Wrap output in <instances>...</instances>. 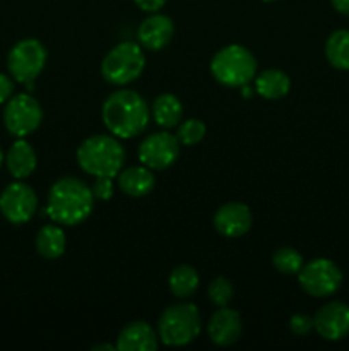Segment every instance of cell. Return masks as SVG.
Segmentation results:
<instances>
[{
    "label": "cell",
    "instance_id": "cell-1",
    "mask_svg": "<svg viewBox=\"0 0 349 351\" xmlns=\"http://www.w3.org/2000/svg\"><path fill=\"white\" fill-rule=\"evenodd\" d=\"M91 187L75 177H64L51 185L48 192L47 215L60 226L84 223L94 208Z\"/></svg>",
    "mask_w": 349,
    "mask_h": 351
},
{
    "label": "cell",
    "instance_id": "cell-2",
    "mask_svg": "<svg viewBox=\"0 0 349 351\" xmlns=\"http://www.w3.org/2000/svg\"><path fill=\"white\" fill-rule=\"evenodd\" d=\"M101 119L113 136L118 139H132L146 130L149 123V108L139 93L120 89L105 99Z\"/></svg>",
    "mask_w": 349,
    "mask_h": 351
},
{
    "label": "cell",
    "instance_id": "cell-3",
    "mask_svg": "<svg viewBox=\"0 0 349 351\" xmlns=\"http://www.w3.org/2000/svg\"><path fill=\"white\" fill-rule=\"evenodd\" d=\"M77 165L94 178H116L125 165V149L115 136L96 134L77 147Z\"/></svg>",
    "mask_w": 349,
    "mask_h": 351
},
{
    "label": "cell",
    "instance_id": "cell-4",
    "mask_svg": "<svg viewBox=\"0 0 349 351\" xmlns=\"http://www.w3.org/2000/svg\"><path fill=\"white\" fill-rule=\"evenodd\" d=\"M201 328L202 319L197 305L178 302L161 314L157 322V338L163 345L180 348L190 345L198 336Z\"/></svg>",
    "mask_w": 349,
    "mask_h": 351
},
{
    "label": "cell",
    "instance_id": "cell-5",
    "mask_svg": "<svg viewBox=\"0 0 349 351\" xmlns=\"http://www.w3.org/2000/svg\"><path fill=\"white\" fill-rule=\"evenodd\" d=\"M211 74L226 88H243L255 79L257 58L242 45H228L212 57Z\"/></svg>",
    "mask_w": 349,
    "mask_h": 351
},
{
    "label": "cell",
    "instance_id": "cell-6",
    "mask_svg": "<svg viewBox=\"0 0 349 351\" xmlns=\"http://www.w3.org/2000/svg\"><path fill=\"white\" fill-rule=\"evenodd\" d=\"M146 67L144 48L133 41H122L101 62V75L113 86H125L142 75Z\"/></svg>",
    "mask_w": 349,
    "mask_h": 351
},
{
    "label": "cell",
    "instance_id": "cell-7",
    "mask_svg": "<svg viewBox=\"0 0 349 351\" xmlns=\"http://www.w3.org/2000/svg\"><path fill=\"white\" fill-rule=\"evenodd\" d=\"M47 48L34 38L17 41L7 57V69L10 75L21 84L27 86L36 81L47 65Z\"/></svg>",
    "mask_w": 349,
    "mask_h": 351
},
{
    "label": "cell",
    "instance_id": "cell-8",
    "mask_svg": "<svg viewBox=\"0 0 349 351\" xmlns=\"http://www.w3.org/2000/svg\"><path fill=\"white\" fill-rule=\"evenodd\" d=\"M298 281L308 295L324 298L331 297L341 288L342 273L337 264L332 263L331 259L318 257L308 264H303L298 273Z\"/></svg>",
    "mask_w": 349,
    "mask_h": 351
},
{
    "label": "cell",
    "instance_id": "cell-9",
    "mask_svg": "<svg viewBox=\"0 0 349 351\" xmlns=\"http://www.w3.org/2000/svg\"><path fill=\"white\" fill-rule=\"evenodd\" d=\"M43 120V110L36 98L27 93L12 96L3 108V125L12 136L24 139L33 134Z\"/></svg>",
    "mask_w": 349,
    "mask_h": 351
},
{
    "label": "cell",
    "instance_id": "cell-10",
    "mask_svg": "<svg viewBox=\"0 0 349 351\" xmlns=\"http://www.w3.org/2000/svg\"><path fill=\"white\" fill-rule=\"evenodd\" d=\"M180 156V141L171 132H154L140 143L137 158L140 165L153 171L170 168Z\"/></svg>",
    "mask_w": 349,
    "mask_h": 351
},
{
    "label": "cell",
    "instance_id": "cell-11",
    "mask_svg": "<svg viewBox=\"0 0 349 351\" xmlns=\"http://www.w3.org/2000/svg\"><path fill=\"white\" fill-rule=\"evenodd\" d=\"M38 209L36 192L23 182L7 185L0 194V211L7 221L14 225L27 223Z\"/></svg>",
    "mask_w": 349,
    "mask_h": 351
},
{
    "label": "cell",
    "instance_id": "cell-12",
    "mask_svg": "<svg viewBox=\"0 0 349 351\" xmlns=\"http://www.w3.org/2000/svg\"><path fill=\"white\" fill-rule=\"evenodd\" d=\"M315 331L327 341H341L349 335V305L328 302L313 317Z\"/></svg>",
    "mask_w": 349,
    "mask_h": 351
},
{
    "label": "cell",
    "instance_id": "cell-13",
    "mask_svg": "<svg viewBox=\"0 0 349 351\" xmlns=\"http://www.w3.org/2000/svg\"><path fill=\"white\" fill-rule=\"evenodd\" d=\"M252 211L243 202H226L216 211L214 226L226 239H238L252 228Z\"/></svg>",
    "mask_w": 349,
    "mask_h": 351
},
{
    "label": "cell",
    "instance_id": "cell-14",
    "mask_svg": "<svg viewBox=\"0 0 349 351\" xmlns=\"http://www.w3.org/2000/svg\"><path fill=\"white\" fill-rule=\"evenodd\" d=\"M174 34V24L171 17L159 12H151L146 19L140 23L137 29V40L144 50L159 51L168 47Z\"/></svg>",
    "mask_w": 349,
    "mask_h": 351
},
{
    "label": "cell",
    "instance_id": "cell-15",
    "mask_svg": "<svg viewBox=\"0 0 349 351\" xmlns=\"http://www.w3.org/2000/svg\"><path fill=\"white\" fill-rule=\"evenodd\" d=\"M242 329L243 324L240 314L228 307H219L207 324L209 338L218 346L235 345L242 336Z\"/></svg>",
    "mask_w": 349,
    "mask_h": 351
},
{
    "label": "cell",
    "instance_id": "cell-16",
    "mask_svg": "<svg viewBox=\"0 0 349 351\" xmlns=\"http://www.w3.org/2000/svg\"><path fill=\"white\" fill-rule=\"evenodd\" d=\"M157 331L147 322H129L116 338V350L120 351H154L157 348Z\"/></svg>",
    "mask_w": 349,
    "mask_h": 351
},
{
    "label": "cell",
    "instance_id": "cell-17",
    "mask_svg": "<svg viewBox=\"0 0 349 351\" xmlns=\"http://www.w3.org/2000/svg\"><path fill=\"white\" fill-rule=\"evenodd\" d=\"M116 178H118L120 191L130 197H146L147 194L153 192L154 185H156L153 170H149L144 165L122 170Z\"/></svg>",
    "mask_w": 349,
    "mask_h": 351
},
{
    "label": "cell",
    "instance_id": "cell-18",
    "mask_svg": "<svg viewBox=\"0 0 349 351\" xmlns=\"http://www.w3.org/2000/svg\"><path fill=\"white\" fill-rule=\"evenodd\" d=\"M5 165L10 175L17 178V180H24V178L31 177V173L36 170L38 165L36 153H34L33 146L24 139H17L10 146V149L7 151Z\"/></svg>",
    "mask_w": 349,
    "mask_h": 351
},
{
    "label": "cell",
    "instance_id": "cell-19",
    "mask_svg": "<svg viewBox=\"0 0 349 351\" xmlns=\"http://www.w3.org/2000/svg\"><path fill=\"white\" fill-rule=\"evenodd\" d=\"M291 79L279 69H267L255 75V93L263 99H281L289 93Z\"/></svg>",
    "mask_w": 349,
    "mask_h": 351
},
{
    "label": "cell",
    "instance_id": "cell-20",
    "mask_svg": "<svg viewBox=\"0 0 349 351\" xmlns=\"http://www.w3.org/2000/svg\"><path fill=\"white\" fill-rule=\"evenodd\" d=\"M65 247H67V237L64 228L57 223L53 225H44L36 235V250L44 259H58L64 256Z\"/></svg>",
    "mask_w": 349,
    "mask_h": 351
},
{
    "label": "cell",
    "instance_id": "cell-21",
    "mask_svg": "<svg viewBox=\"0 0 349 351\" xmlns=\"http://www.w3.org/2000/svg\"><path fill=\"white\" fill-rule=\"evenodd\" d=\"M183 117V105L171 93H163L153 103V119L163 129H173Z\"/></svg>",
    "mask_w": 349,
    "mask_h": 351
},
{
    "label": "cell",
    "instance_id": "cell-22",
    "mask_svg": "<svg viewBox=\"0 0 349 351\" xmlns=\"http://www.w3.org/2000/svg\"><path fill=\"white\" fill-rule=\"evenodd\" d=\"M198 281L201 280H198L197 271L188 264H181L171 271L168 285H170V290L174 297L185 300L197 291Z\"/></svg>",
    "mask_w": 349,
    "mask_h": 351
},
{
    "label": "cell",
    "instance_id": "cell-23",
    "mask_svg": "<svg viewBox=\"0 0 349 351\" xmlns=\"http://www.w3.org/2000/svg\"><path fill=\"white\" fill-rule=\"evenodd\" d=\"M325 57L332 67L349 71V29H337L325 43Z\"/></svg>",
    "mask_w": 349,
    "mask_h": 351
},
{
    "label": "cell",
    "instance_id": "cell-24",
    "mask_svg": "<svg viewBox=\"0 0 349 351\" xmlns=\"http://www.w3.org/2000/svg\"><path fill=\"white\" fill-rule=\"evenodd\" d=\"M272 266L281 274H298L303 267V256L293 247H281L274 252Z\"/></svg>",
    "mask_w": 349,
    "mask_h": 351
},
{
    "label": "cell",
    "instance_id": "cell-25",
    "mask_svg": "<svg viewBox=\"0 0 349 351\" xmlns=\"http://www.w3.org/2000/svg\"><path fill=\"white\" fill-rule=\"evenodd\" d=\"M205 137V123L198 119H188L180 123L177 130V139L181 146H195Z\"/></svg>",
    "mask_w": 349,
    "mask_h": 351
},
{
    "label": "cell",
    "instance_id": "cell-26",
    "mask_svg": "<svg viewBox=\"0 0 349 351\" xmlns=\"http://www.w3.org/2000/svg\"><path fill=\"white\" fill-rule=\"evenodd\" d=\"M233 293H235L233 285L229 283V280H226V278L222 276L214 278L207 288L209 300L214 305H218V307H226V305L231 302Z\"/></svg>",
    "mask_w": 349,
    "mask_h": 351
},
{
    "label": "cell",
    "instance_id": "cell-27",
    "mask_svg": "<svg viewBox=\"0 0 349 351\" xmlns=\"http://www.w3.org/2000/svg\"><path fill=\"white\" fill-rule=\"evenodd\" d=\"M313 317L307 314H294L289 321V329L296 336H307L313 331Z\"/></svg>",
    "mask_w": 349,
    "mask_h": 351
},
{
    "label": "cell",
    "instance_id": "cell-28",
    "mask_svg": "<svg viewBox=\"0 0 349 351\" xmlns=\"http://www.w3.org/2000/svg\"><path fill=\"white\" fill-rule=\"evenodd\" d=\"M91 191L96 201H109L113 197V178L96 177Z\"/></svg>",
    "mask_w": 349,
    "mask_h": 351
},
{
    "label": "cell",
    "instance_id": "cell-29",
    "mask_svg": "<svg viewBox=\"0 0 349 351\" xmlns=\"http://www.w3.org/2000/svg\"><path fill=\"white\" fill-rule=\"evenodd\" d=\"M12 93H14L12 79L5 74H0V105L9 101V99L12 98Z\"/></svg>",
    "mask_w": 349,
    "mask_h": 351
},
{
    "label": "cell",
    "instance_id": "cell-30",
    "mask_svg": "<svg viewBox=\"0 0 349 351\" xmlns=\"http://www.w3.org/2000/svg\"><path fill=\"white\" fill-rule=\"evenodd\" d=\"M135 2V5L139 7L140 10H144V12H157L159 9H163L164 3H166V0H133Z\"/></svg>",
    "mask_w": 349,
    "mask_h": 351
},
{
    "label": "cell",
    "instance_id": "cell-31",
    "mask_svg": "<svg viewBox=\"0 0 349 351\" xmlns=\"http://www.w3.org/2000/svg\"><path fill=\"white\" fill-rule=\"evenodd\" d=\"M331 2L337 12L344 14V16H349V0H331Z\"/></svg>",
    "mask_w": 349,
    "mask_h": 351
},
{
    "label": "cell",
    "instance_id": "cell-32",
    "mask_svg": "<svg viewBox=\"0 0 349 351\" xmlns=\"http://www.w3.org/2000/svg\"><path fill=\"white\" fill-rule=\"evenodd\" d=\"M92 350H94V351H98V350H109V351H113V350H116V346H112V345H98V346H92Z\"/></svg>",
    "mask_w": 349,
    "mask_h": 351
},
{
    "label": "cell",
    "instance_id": "cell-33",
    "mask_svg": "<svg viewBox=\"0 0 349 351\" xmlns=\"http://www.w3.org/2000/svg\"><path fill=\"white\" fill-rule=\"evenodd\" d=\"M3 163V153H2V147H0V167H2Z\"/></svg>",
    "mask_w": 349,
    "mask_h": 351
},
{
    "label": "cell",
    "instance_id": "cell-34",
    "mask_svg": "<svg viewBox=\"0 0 349 351\" xmlns=\"http://www.w3.org/2000/svg\"><path fill=\"white\" fill-rule=\"evenodd\" d=\"M263 2H274V0H263Z\"/></svg>",
    "mask_w": 349,
    "mask_h": 351
}]
</instances>
